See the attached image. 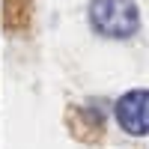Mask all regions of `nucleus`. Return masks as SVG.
<instances>
[{
    "label": "nucleus",
    "mask_w": 149,
    "mask_h": 149,
    "mask_svg": "<svg viewBox=\"0 0 149 149\" xmlns=\"http://www.w3.org/2000/svg\"><path fill=\"white\" fill-rule=\"evenodd\" d=\"M90 27L104 39H131L140 30L134 0H90Z\"/></svg>",
    "instance_id": "obj_1"
},
{
    "label": "nucleus",
    "mask_w": 149,
    "mask_h": 149,
    "mask_svg": "<svg viewBox=\"0 0 149 149\" xmlns=\"http://www.w3.org/2000/svg\"><path fill=\"white\" fill-rule=\"evenodd\" d=\"M119 128L131 137L149 134V90H128L113 107Z\"/></svg>",
    "instance_id": "obj_2"
}]
</instances>
